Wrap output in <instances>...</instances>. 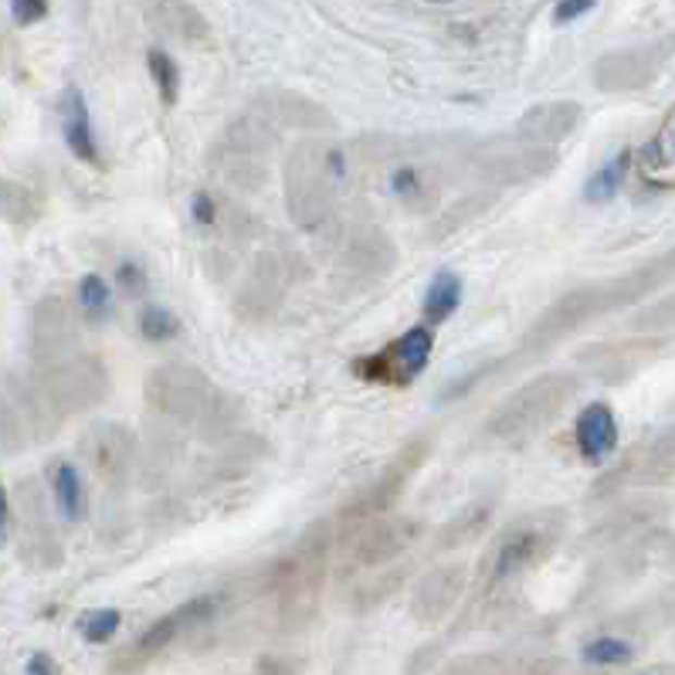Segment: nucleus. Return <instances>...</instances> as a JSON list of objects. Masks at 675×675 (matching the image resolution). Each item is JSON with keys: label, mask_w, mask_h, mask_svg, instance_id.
<instances>
[{"label": "nucleus", "mask_w": 675, "mask_h": 675, "mask_svg": "<svg viewBox=\"0 0 675 675\" xmlns=\"http://www.w3.org/2000/svg\"><path fill=\"white\" fill-rule=\"evenodd\" d=\"M27 672H32V675H41V672H54V662H51L45 652H38L32 662H27Z\"/></svg>", "instance_id": "19"}, {"label": "nucleus", "mask_w": 675, "mask_h": 675, "mask_svg": "<svg viewBox=\"0 0 675 675\" xmlns=\"http://www.w3.org/2000/svg\"><path fill=\"white\" fill-rule=\"evenodd\" d=\"M432 350H435V336L428 326H411L404 336H398V340L390 343L387 350V377L390 380H411L417 377L421 371L428 367V360H432Z\"/></svg>", "instance_id": "4"}, {"label": "nucleus", "mask_w": 675, "mask_h": 675, "mask_svg": "<svg viewBox=\"0 0 675 675\" xmlns=\"http://www.w3.org/2000/svg\"><path fill=\"white\" fill-rule=\"evenodd\" d=\"M78 299H82V305H86V313H92V316H105L109 305H112V292L105 286V278L96 275V272H89L86 278H82Z\"/></svg>", "instance_id": "13"}, {"label": "nucleus", "mask_w": 675, "mask_h": 675, "mask_svg": "<svg viewBox=\"0 0 675 675\" xmlns=\"http://www.w3.org/2000/svg\"><path fill=\"white\" fill-rule=\"evenodd\" d=\"M628 171H632V150H622L614 153L601 171L590 174V180L584 184V201L587 204H604L611 197L622 190V184L628 180Z\"/></svg>", "instance_id": "5"}, {"label": "nucleus", "mask_w": 675, "mask_h": 675, "mask_svg": "<svg viewBox=\"0 0 675 675\" xmlns=\"http://www.w3.org/2000/svg\"><path fill=\"white\" fill-rule=\"evenodd\" d=\"M116 283L126 289V292H139L147 286V278H143V268H139L136 262H123L120 268H116Z\"/></svg>", "instance_id": "16"}, {"label": "nucleus", "mask_w": 675, "mask_h": 675, "mask_svg": "<svg viewBox=\"0 0 675 675\" xmlns=\"http://www.w3.org/2000/svg\"><path fill=\"white\" fill-rule=\"evenodd\" d=\"M190 214L197 224H214V201L208 193H193V201H190Z\"/></svg>", "instance_id": "18"}, {"label": "nucleus", "mask_w": 675, "mask_h": 675, "mask_svg": "<svg viewBox=\"0 0 675 675\" xmlns=\"http://www.w3.org/2000/svg\"><path fill=\"white\" fill-rule=\"evenodd\" d=\"M617 448V421L614 411L601 401L587 404L577 417V452L587 462H604Z\"/></svg>", "instance_id": "2"}, {"label": "nucleus", "mask_w": 675, "mask_h": 675, "mask_svg": "<svg viewBox=\"0 0 675 675\" xmlns=\"http://www.w3.org/2000/svg\"><path fill=\"white\" fill-rule=\"evenodd\" d=\"M214 611H217L214 598H193V601L180 604L177 611H171L166 617H160V622H153V625L143 632V638H139V649L150 652V655L160 652V649H166V645H171L184 628H197V625L211 622Z\"/></svg>", "instance_id": "3"}, {"label": "nucleus", "mask_w": 675, "mask_h": 675, "mask_svg": "<svg viewBox=\"0 0 675 675\" xmlns=\"http://www.w3.org/2000/svg\"><path fill=\"white\" fill-rule=\"evenodd\" d=\"M147 62H150V75H153V82H157L160 99H163L166 105H174V102L180 99V68H177V62H174L166 51H157V48L147 54Z\"/></svg>", "instance_id": "9"}, {"label": "nucleus", "mask_w": 675, "mask_h": 675, "mask_svg": "<svg viewBox=\"0 0 675 675\" xmlns=\"http://www.w3.org/2000/svg\"><path fill=\"white\" fill-rule=\"evenodd\" d=\"M580 655H584L587 665H625L632 659V645L625 638L601 635L595 641H587Z\"/></svg>", "instance_id": "11"}, {"label": "nucleus", "mask_w": 675, "mask_h": 675, "mask_svg": "<svg viewBox=\"0 0 675 675\" xmlns=\"http://www.w3.org/2000/svg\"><path fill=\"white\" fill-rule=\"evenodd\" d=\"M120 625H123V614H120L116 608H96V611H89V614H82V622H78L82 638L92 641V645L109 641L112 635L120 632Z\"/></svg>", "instance_id": "12"}, {"label": "nucleus", "mask_w": 675, "mask_h": 675, "mask_svg": "<svg viewBox=\"0 0 675 675\" xmlns=\"http://www.w3.org/2000/svg\"><path fill=\"white\" fill-rule=\"evenodd\" d=\"M598 0H557V8H553V21L557 24H571L577 17H584L587 11H595Z\"/></svg>", "instance_id": "15"}, {"label": "nucleus", "mask_w": 675, "mask_h": 675, "mask_svg": "<svg viewBox=\"0 0 675 675\" xmlns=\"http://www.w3.org/2000/svg\"><path fill=\"white\" fill-rule=\"evenodd\" d=\"M8 523V492H4V486H0V526Z\"/></svg>", "instance_id": "20"}, {"label": "nucleus", "mask_w": 675, "mask_h": 675, "mask_svg": "<svg viewBox=\"0 0 675 675\" xmlns=\"http://www.w3.org/2000/svg\"><path fill=\"white\" fill-rule=\"evenodd\" d=\"M54 499H59V510L65 520H78L82 510H86V486H82L78 468L68 462L54 468Z\"/></svg>", "instance_id": "7"}, {"label": "nucleus", "mask_w": 675, "mask_h": 675, "mask_svg": "<svg viewBox=\"0 0 675 675\" xmlns=\"http://www.w3.org/2000/svg\"><path fill=\"white\" fill-rule=\"evenodd\" d=\"M417 171L414 166H398V171H393V177H390V190L393 193H414L417 190Z\"/></svg>", "instance_id": "17"}, {"label": "nucleus", "mask_w": 675, "mask_h": 675, "mask_svg": "<svg viewBox=\"0 0 675 675\" xmlns=\"http://www.w3.org/2000/svg\"><path fill=\"white\" fill-rule=\"evenodd\" d=\"M533 553H537V537H533V533H516V537H510V540L499 547V553H496V574L499 577L520 574L529 564Z\"/></svg>", "instance_id": "8"}, {"label": "nucleus", "mask_w": 675, "mask_h": 675, "mask_svg": "<svg viewBox=\"0 0 675 675\" xmlns=\"http://www.w3.org/2000/svg\"><path fill=\"white\" fill-rule=\"evenodd\" d=\"M139 333H143L150 343L174 340V336L180 333V320L166 305L150 302V305H143V313H139Z\"/></svg>", "instance_id": "10"}, {"label": "nucleus", "mask_w": 675, "mask_h": 675, "mask_svg": "<svg viewBox=\"0 0 675 675\" xmlns=\"http://www.w3.org/2000/svg\"><path fill=\"white\" fill-rule=\"evenodd\" d=\"M459 302H462V275L448 272V268L438 272L432 278L428 292H425V316H428V323H445L459 309Z\"/></svg>", "instance_id": "6"}, {"label": "nucleus", "mask_w": 675, "mask_h": 675, "mask_svg": "<svg viewBox=\"0 0 675 675\" xmlns=\"http://www.w3.org/2000/svg\"><path fill=\"white\" fill-rule=\"evenodd\" d=\"M11 14L17 24H38L48 14V0H11Z\"/></svg>", "instance_id": "14"}, {"label": "nucleus", "mask_w": 675, "mask_h": 675, "mask_svg": "<svg viewBox=\"0 0 675 675\" xmlns=\"http://www.w3.org/2000/svg\"><path fill=\"white\" fill-rule=\"evenodd\" d=\"M59 126H62V136H65L68 150L75 153V160L89 163V166H102L92 116H89V102L78 86H65L59 96Z\"/></svg>", "instance_id": "1"}]
</instances>
